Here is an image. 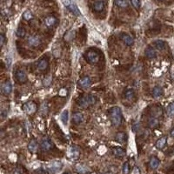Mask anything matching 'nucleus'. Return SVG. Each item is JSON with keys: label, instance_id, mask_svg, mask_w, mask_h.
<instances>
[{"label": "nucleus", "instance_id": "1a4fd4ad", "mask_svg": "<svg viewBox=\"0 0 174 174\" xmlns=\"http://www.w3.org/2000/svg\"><path fill=\"white\" fill-rule=\"evenodd\" d=\"M16 79L18 83L20 84H24L27 82V76L25 74V72L22 70H18L16 71Z\"/></svg>", "mask_w": 174, "mask_h": 174}, {"label": "nucleus", "instance_id": "c756f323", "mask_svg": "<svg viewBox=\"0 0 174 174\" xmlns=\"http://www.w3.org/2000/svg\"><path fill=\"white\" fill-rule=\"evenodd\" d=\"M52 81V76H46L45 78L43 79V85L45 86V87H48V86L51 85Z\"/></svg>", "mask_w": 174, "mask_h": 174}, {"label": "nucleus", "instance_id": "2eb2a0df", "mask_svg": "<svg viewBox=\"0 0 174 174\" xmlns=\"http://www.w3.org/2000/svg\"><path fill=\"white\" fill-rule=\"evenodd\" d=\"M84 120V115L81 112H74L72 114V122L76 124L82 123Z\"/></svg>", "mask_w": 174, "mask_h": 174}, {"label": "nucleus", "instance_id": "09e8293b", "mask_svg": "<svg viewBox=\"0 0 174 174\" xmlns=\"http://www.w3.org/2000/svg\"><path fill=\"white\" fill-rule=\"evenodd\" d=\"M157 1H159V2H160V1H163V0H157Z\"/></svg>", "mask_w": 174, "mask_h": 174}, {"label": "nucleus", "instance_id": "7c9ffc66", "mask_svg": "<svg viewBox=\"0 0 174 174\" xmlns=\"http://www.w3.org/2000/svg\"><path fill=\"white\" fill-rule=\"evenodd\" d=\"M25 34H26V31L23 27H18L16 31V35L18 37H24L25 36Z\"/></svg>", "mask_w": 174, "mask_h": 174}, {"label": "nucleus", "instance_id": "f3484780", "mask_svg": "<svg viewBox=\"0 0 174 174\" xmlns=\"http://www.w3.org/2000/svg\"><path fill=\"white\" fill-rule=\"evenodd\" d=\"M28 149H29V151H30L31 153L37 152V149H38V143H37V141L35 139H31V140L30 141V143H29V145H28Z\"/></svg>", "mask_w": 174, "mask_h": 174}, {"label": "nucleus", "instance_id": "c9c22d12", "mask_svg": "<svg viewBox=\"0 0 174 174\" xmlns=\"http://www.w3.org/2000/svg\"><path fill=\"white\" fill-rule=\"evenodd\" d=\"M23 18H24V19H25L26 21H29V20H31V19L33 18V15H32V13H31L30 11H25V12L23 13Z\"/></svg>", "mask_w": 174, "mask_h": 174}, {"label": "nucleus", "instance_id": "7ed1b4c3", "mask_svg": "<svg viewBox=\"0 0 174 174\" xmlns=\"http://www.w3.org/2000/svg\"><path fill=\"white\" fill-rule=\"evenodd\" d=\"M23 110L24 111L28 114V115H32L34 114L37 111V105L35 102L33 101H30V102H27L25 103L24 105H23Z\"/></svg>", "mask_w": 174, "mask_h": 174}, {"label": "nucleus", "instance_id": "8fccbe9b", "mask_svg": "<svg viewBox=\"0 0 174 174\" xmlns=\"http://www.w3.org/2000/svg\"><path fill=\"white\" fill-rule=\"evenodd\" d=\"M64 174H70V173H68V172H65V173H64Z\"/></svg>", "mask_w": 174, "mask_h": 174}, {"label": "nucleus", "instance_id": "4468645a", "mask_svg": "<svg viewBox=\"0 0 174 174\" xmlns=\"http://www.w3.org/2000/svg\"><path fill=\"white\" fill-rule=\"evenodd\" d=\"M12 91V85L11 84V82L7 81L5 82L3 85H2V92L5 95H9Z\"/></svg>", "mask_w": 174, "mask_h": 174}, {"label": "nucleus", "instance_id": "de8ad7c7", "mask_svg": "<svg viewBox=\"0 0 174 174\" xmlns=\"http://www.w3.org/2000/svg\"><path fill=\"white\" fill-rule=\"evenodd\" d=\"M102 174H111V173H109V172H105V173H102Z\"/></svg>", "mask_w": 174, "mask_h": 174}, {"label": "nucleus", "instance_id": "f8f14e48", "mask_svg": "<svg viewBox=\"0 0 174 174\" xmlns=\"http://www.w3.org/2000/svg\"><path fill=\"white\" fill-rule=\"evenodd\" d=\"M150 114H151V116L152 117V118H159L160 116H162V114H163V111H162V108L161 107H159V106H153L152 109H151V111H150Z\"/></svg>", "mask_w": 174, "mask_h": 174}, {"label": "nucleus", "instance_id": "c85d7f7f", "mask_svg": "<svg viewBox=\"0 0 174 174\" xmlns=\"http://www.w3.org/2000/svg\"><path fill=\"white\" fill-rule=\"evenodd\" d=\"M167 114H168V116L171 117V118H173V117H174V101H172V102L169 105V106H168V108H167Z\"/></svg>", "mask_w": 174, "mask_h": 174}, {"label": "nucleus", "instance_id": "9d476101", "mask_svg": "<svg viewBox=\"0 0 174 174\" xmlns=\"http://www.w3.org/2000/svg\"><path fill=\"white\" fill-rule=\"evenodd\" d=\"M27 43H28V45L30 46H31V47H37V46H40L41 41H40L39 37H36V36H31L28 38Z\"/></svg>", "mask_w": 174, "mask_h": 174}, {"label": "nucleus", "instance_id": "72a5a7b5", "mask_svg": "<svg viewBox=\"0 0 174 174\" xmlns=\"http://www.w3.org/2000/svg\"><path fill=\"white\" fill-rule=\"evenodd\" d=\"M116 140L118 142V143H124V140H125V134L124 133H117L116 135Z\"/></svg>", "mask_w": 174, "mask_h": 174}, {"label": "nucleus", "instance_id": "dca6fc26", "mask_svg": "<svg viewBox=\"0 0 174 174\" xmlns=\"http://www.w3.org/2000/svg\"><path fill=\"white\" fill-rule=\"evenodd\" d=\"M166 143H167V138L165 136H164V137H162V138H160V139H158L157 140V142L155 144V146H156L157 149L162 150L166 145Z\"/></svg>", "mask_w": 174, "mask_h": 174}, {"label": "nucleus", "instance_id": "39448f33", "mask_svg": "<svg viewBox=\"0 0 174 174\" xmlns=\"http://www.w3.org/2000/svg\"><path fill=\"white\" fill-rule=\"evenodd\" d=\"M79 155H80V152H79V150L77 147L71 146V147L69 148L68 152H67V157L71 160H72V161L77 160L79 158Z\"/></svg>", "mask_w": 174, "mask_h": 174}, {"label": "nucleus", "instance_id": "0eeeda50", "mask_svg": "<svg viewBox=\"0 0 174 174\" xmlns=\"http://www.w3.org/2000/svg\"><path fill=\"white\" fill-rule=\"evenodd\" d=\"M119 37H120V39L125 43V45H127V46H130L133 45L134 39H133V37L130 36V35H129V34H127V33H121Z\"/></svg>", "mask_w": 174, "mask_h": 174}, {"label": "nucleus", "instance_id": "473e14b6", "mask_svg": "<svg viewBox=\"0 0 174 174\" xmlns=\"http://www.w3.org/2000/svg\"><path fill=\"white\" fill-rule=\"evenodd\" d=\"M68 118H69V114H68V111L65 110L62 112L61 114V120L64 123V124H66L68 123Z\"/></svg>", "mask_w": 174, "mask_h": 174}, {"label": "nucleus", "instance_id": "393cba45", "mask_svg": "<svg viewBox=\"0 0 174 174\" xmlns=\"http://www.w3.org/2000/svg\"><path fill=\"white\" fill-rule=\"evenodd\" d=\"M124 98L129 100V101H132L135 99V92L133 89H128L125 91L124 92Z\"/></svg>", "mask_w": 174, "mask_h": 174}, {"label": "nucleus", "instance_id": "a18cd8bd", "mask_svg": "<svg viewBox=\"0 0 174 174\" xmlns=\"http://www.w3.org/2000/svg\"><path fill=\"white\" fill-rule=\"evenodd\" d=\"M171 75L172 79L174 80V66H172L171 69Z\"/></svg>", "mask_w": 174, "mask_h": 174}, {"label": "nucleus", "instance_id": "bb28decb", "mask_svg": "<svg viewBox=\"0 0 174 174\" xmlns=\"http://www.w3.org/2000/svg\"><path fill=\"white\" fill-rule=\"evenodd\" d=\"M105 7V3L103 1H97L93 4V10L95 12H102Z\"/></svg>", "mask_w": 174, "mask_h": 174}, {"label": "nucleus", "instance_id": "4be33fe9", "mask_svg": "<svg viewBox=\"0 0 174 174\" xmlns=\"http://www.w3.org/2000/svg\"><path fill=\"white\" fill-rule=\"evenodd\" d=\"M163 92H163V89L161 86H155L152 90V94L153 98H159L163 95Z\"/></svg>", "mask_w": 174, "mask_h": 174}, {"label": "nucleus", "instance_id": "f704fd0d", "mask_svg": "<svg viewBox=\"0 0 174 174\" xmlns=\"http://www.w3.org/2000/svg\"><path fill=\"white\" fill-rule=\"evenodd\" d=\"M75 37V32L74 31H68L66 32V34L65 35L64 38L65 41H70V40H72Z\"/></svg>", "mask_w": 174, "mask_h": 174}, {"label": "nucleus", "instance_id": "79ce46f5", "mask_svg": "<svg viewBox=\"0 0 174 174\" xmlns=\"http://www.w3.org/2000/svg\"><path fill=\"white\" fill-rule=\"evenodd\" d=\"M62 3H63V5H64L65 7H67V8L72 4L71 0H62Z\"/></svg>", "mask_w": 174, "mask_h": 174}, {"label": "nucleus", "instance_id": "49530a36", "mask_svg": "<svg viewBox=\"0 0 174 174\" xmlns=\"http://www.w3.org/2000/svg\"><path fill=\"white\" fill-rule=\"evenodd\" d=\"M171 136L172 138H174V128L171 130Z\"/></svg>", "mask_w": 174, "mask_h": 174}, {"label": "nucleus", "instance_id": "ddd939ff", "mask_svg": "<svg viewBox=\"0 0 174 174\" xmlns=\"http://www.w3.org/2000/svg\"><path fill=\"white\" fill-rule=\"evenodd\" d=\"M75 169L80 174H87L88 172L91 171V170L88 167L84 164H77L75 166Z\"/></svg>", "mask_w": 174, "mask_h": 174}, {"label": "nucleus", "instance_id": "412c9836", "mask_svg": "<svg viewBox=\"0 0 174 174\" xmlns=\"http://www.w3.org/2000/svg\"><path fill=\"white\" fill-rule=\"evenodd\" d=\"M153 46H154V47H155L156 49H158V50H159V51H162V50H164V49L165 48L166 43H165L164 41L158 39V40H156V41L153 42Z\"/></svg>", "mask_w": 174, "mask_h": 174}, {"label": "nucleus", "instance_id": "c03bdc74", "mask_svg": "<svg viewBox=\"0 0 174 174\" xmlns=\"http://www.w3.org/2000/svg\"><path fill=\"white\" fill-rule=\"evenodd\" d=\"M66 94H67V92H66L65 89H63V90H61L59 92V95L60 96H66Z\"/></svg>", "mask_w": 174, "mask_h": 174}, {"label": "nucleus", "instance_id": "4c0bfd02", "mask_svg": "<svg viewBox=\"0 0 174 174\" xmlns=\"http://www.w3.org/2000/svg\"><path fill=\"white\" fill-rule=\"evenodd\" d=\"M130 3H132L133 6L135 9H139L140 7V0H130Z\"/></svg>", "mask_w": 174, "mask_h": 174}, {"label": "nucleus", "instance_id": "a878e982", "mask_svg": "<svg viewBox=\"0 0 174 174\" xmlns=\"http://www.w3.org/2000/svg\"><path fill=\"white\" fill-rule=\"evenodd\" d=\"M145 56L150 58V59H152V58H155L157 57V53H156V51L152 48V47H148L146 50H145Z\"/></svg>", "mask_w": 174, "mask_h": 174}, {"label": "nucleus", "instance_id": "2f4dec72", "mask_svg": "<svg viewBox=\"0 0 174 174\" xmlns=\"http://www.w3.org/2000/svg\"><path fill=\"white\" fill-rule=\"evenodd\" d=\"M68 9L72 12V13H74L75 15H77V16H78V15H80V12H79V10L77 9V7L76 6V5L75 4H71L69 7H68Z\"/></svg>", "mask_w": 174, "mask_h": 174}, {"label": "nucleus", "instance_id": "9b49d317", "mask_svg": "<svg viewBox=\"0 0 174 174\" xmlns=\"http://www.w3.org/2000/svg\"><path fill=\"white\" fill-rule=\"evenodd\" d=\"M40 146H41V149H42V150L47 152V151H50V150H52V149L53 148V143H52L50 139H43V140L41 142Z\"/></svg>", "mask_w": 174, "mask_h": 174}, {"label": "nucleus", "instance_id": "20e7f679", "mask_svg": "<svg viewBox=\"0 0 174 174\" xmlns=\"http://www.w3.org/2000/svg\"><path fill=\"white\" fill-rule=\"evenodd\" d=\"M85 58L89 63L95 65L99 62V55L98 52L94 51H89L85 53Z\"/></svg>", "mask_w": 174, "mask_h": 174}, {"label": "nucleus", "instance_id": "ea45409f", "mask_svg": "<svg viewBox=\"0 0 174 174\" xmlns=\"http://www.w3.org/2000/svg\"><path fill=\"white\" fill-rule=\"evenodd\" d=\"M5 37L3 33L0 34V46L3 47L5 45Z\"/></svg>", "mask_w": 174, "mask_h": 174}, {"label": "nucleus", "instance_id": "423d86ee", "mask_svg": "<svg viewBox=\"0 0 174 174\" xmlns=\"http://www.w3.org/2000/svg\"><path fill=\"white\" fill-rule=\"evenodd\" d=\"M63 167V164L60 161H54L48 164V170L52 173H56L59 171Z\"/></svg>", "mask_w": 174, "mask_h": 174}, {"label": "nucleus", "instance_id": "6ab92c4d", "mask_svg": "<svg viewBox=\"0 0 174 174\" xmlns=\"http://www.w3.org/2000/svg\"><path fill=\"white\" fill-rule=\"evenodd\" d=\"M159 163H160V162H159V159H158L157 157L153 156V157H152V158H150V161H149V166H150L151 169L155 170V169H157V168L158 167Z\"/></svg>", "mask_w": 174, "mask_h": 174}, {"label": "nucleus", "instance_id": "aec40b11", "mask_svg": "<svg viewBox=\"0 0 174 174\" xmlns=\"http://www.w3.org/2000/svg\"><path fill=\"white\" fill-rule=\"evenodd\" d=\"M48 65H49L48 60L46 58H43L38 62L37 68H38L39 71H46L48 68Z\"/></svg>", "mask_w": 174, "mask_h": 174}, {"label": "nucleus", "instance_id": "a211bd4d", "mask_svg": "<svg viewBox=\"0 0 174 174\" xmlns=\"http://www.w3.org/2000/svg\"><path fill=\"white\" fill-rule=\"evenodd\" d=\"M57 23V18L53 16H49L45 19V24L48 28H52Z\"/></svg>", "mask_w": 174, "mask_h": 174}, {"label": "nucleus", "instance_id": "37998d69", "mask_svg": "<svg viewBox=\"0 0 174 174\" xmlns=\"http://www.w3.org/2000/svg\"><path fill=\"white\" fill-rule=\"evenodd\" d=\"M14 174H24V170L21 167H17L14 171Z\"/></svg>", "mask_w": 174, "mask_h": 174}, {"label": "nucleus", "instance_id": "f257e3e1", "mask_svg": "<svg viewBox=\"0 0 174 174\" xmlns=\"http://www.w3.org/2000/svg\"><path fill=\"white\" fill-rule=\"evenodd\" d=\"M122 118L123 115L121 109L118 106L112 107L110 111V119L111 121V124L114 126H119L121 124Z\"/></svg>", "mask_w": 174, "mask_h": 174}, {"label": "nucleus", "instance_id": "e433bc0d", "mask_svg": "<svg viewBox=\"0 0 174 174\" xmlns=\"http://www.w3.org/2000/svg\"><path fill=\"white\" fill-rule=\"evenodd\" d=\"M130 173V164L128 162H125L123 165V174H129Z\"/></svg>", "mask_w": 174, "mask_h": 174}, {"label": "nucleus", "instance_id": "cd10ccee", "mask_svg": "<svg viewBox=\"0 0 174 174\" xmlns=\"http://www.w3.org/2000/svg\"><path fill=\"white\" fill-rule=\"evenodd\" d=\"M114 3H115V5L118 7H120V8H126V7H128L127 0H115Z\"/></svg>", "mask_w": 174, "mask_h": 174}, {"label": "nucleus", "instance_id": "f03ea898", "mask_svg": "<svg viewBox=\"0 0 174 174\" xmlns=\"http://www.w3.org/2000/svg\"><path fill=\"white\" fill-rule=\"evenodd\" d=\"M95 104V98L92 94H85L83 95L79 99H78V105L81 108L86 109L90 107L91 105Z\"/></svg>", "mask_w": 174, "mask_h": 174}, {"label": "nucleus", "instance_id": "58836bf2", "mask_svg": "<svg viewBox=\"0 0 174 174\" xmlns=\"http://www.w3.org/2000/svg\"><path fill=\"white\" fill-rule=\"evenodd\" d=\"M48 112V106L46 103H43L41 106V113L42 114H46Z\"/></svg>", "mask_w": 174, "mask_h": 174}, {"label": "nucleus", "instance_id": "b1692460", "mask_svg": "<svg viewBox=\"0 0 174 174\" xmlns=\"http://www.w3.org/2000/svg\"><path fill=\"white\" fill-rule=\"evenodd\" d=\"M112 152L114 154V156H116L117 158H122L125 155V152L123 148L121 147H115L112 150Z\"/></svg>", "mask_w": 174, "mask_h": 174}, {"label": "nucleus", "instance_id": "6e6552de", "mask_svg": "<svg viewBox=\"0 0 174 174\" xmlns=\"http://www.w3.org/2000/svg\"><path fill=\"white\" fill-rule=\"evenodd\" d=\"M91 84H92V79L88 76L83 77L78 81V85L82 87V88H88V87L91 86Z\"/></svg>", "mask_w": 174, "mask_h": 174}, {"label": "nucleus", "instance_id": "5701e85b", "mask_svg": "<svg viewBox=\"0 0 174 174\" xmlns=\"http://www.w3.org/2000/svg\"><path fill=\"white\" fill-rule=\"evenodd\" d=\"M159 124V121L157 118H152L151 117L150 119L148 120V127L151 129H155L158 126Z\"/></svg>", "mask_w": 174, "mask_h": 174}, {"label": "nucleus", "instance_id": "a19ab883", "mask_svg": "<svg viewBox=\"0 0 174 174\" xmlns=\"http://www.w3.org/2000/svg\"><path fill=\"white\" fill-rule=\"evenodd\" d=\"M130 174H141V171H140V169L139 167L134 166L133 171H132V172H130Z\"/></svg>", "mask_w": 174, "mask_h": 174}]
</instances>
